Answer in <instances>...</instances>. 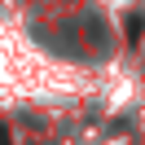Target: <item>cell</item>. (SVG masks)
Here are the masks:
<instances>
[{
    "label": "cell",
    "instance_id": "obj_1",
    "mask_svg": "<svg viewBox=\"0 0 145 145\" xmlns=\"http://www.w3.org/2000/svg\"><path fill=\"white\" fill-rule=\"evenodd\" d=\"M141 31H145V18H141V13L127 18V40H141Z\"/></svg>",
    "mask_w": 145,
    "mask_h": 145
},
{
    "label": "cell",
    "instance_id": "obj_2",
    "mask_svg": "<svg viewBox=\"0 0 145 145\" xmlns=\"http://www.w3.org/2000/svg\"><path fill=\"white\" fill-rule=\"evenodd\" d=\"M0 145H9V132H5V127H0Z\"/></svg>",
    "mask_w": 145,
    "mask_h": 145
}]
</instances>
